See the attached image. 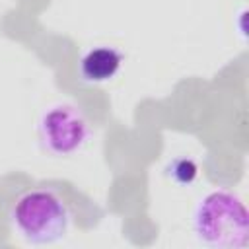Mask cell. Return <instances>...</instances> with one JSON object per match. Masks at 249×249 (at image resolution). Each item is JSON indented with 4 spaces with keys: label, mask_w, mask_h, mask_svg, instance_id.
Returning a JSON list of instances; mask_svg holds the SVG:
<instances>
[{
    "label": "cell",
    "mask_w": 249,
    "mask_h": 249,
    "mask_svg": "<svg viewBox=\"0 0 249 249\" xmlns=\"http://www.w3.org/2000/svg\"><path fill=\"white\" fill-rule=\"evenodd\" d=\"M10 222L25 243L53 245L66 235L70 212L53 189H29L14 200Z\"/></svg>",
    "instance_id": "obj_2"
},
{
    "label": "cell",
    "mask_w": 249,
    "mask_h": 249,
    "mask_svg": "<svg viewBox=\"0 0 249 249\" xmlns=\"http://www.w3.org/2000/svg\"><path fill=\"white\" fill-rule=\"evenodd\" d=\"M123 64V54L107 45L89 49L80 60V76L88 84H105L117 76Z\"/></svg>",
    "instance_id": "obj_4"
},
{
    "label": "cell",
    "mask_w": 249,
    "mask_h": 249,
    "mask_svg": "<svg viewBox=\"0 0 249 249\" xmlns=\"http://www.w3.org/2000/svg\"><path fill=\"white\" fill-rule=\"evenodd\" d=\"M39 140L53 156H72L80 152L89 138V124L84 113L70 103L49 107L39 119Z\"/></svg>",
    "instance_id": "obj_3"
},
{
    "label": "cell",
    "mask_w": 249,
    "mask_h": 249,
    "mask_svg": "<svg viewBox=\"0 0 249 249\" xmlns=\"http://www.w3.org/2000/svg\"><path fill=\"white\" fill-rule=\"evenodd\" d=\"M193 230L202 245L216 249L245 247L249 239V214L237 195L216 189L196 202Z\"/></svg>",
    "instance_id": "obj_1"
}]
</instances>
